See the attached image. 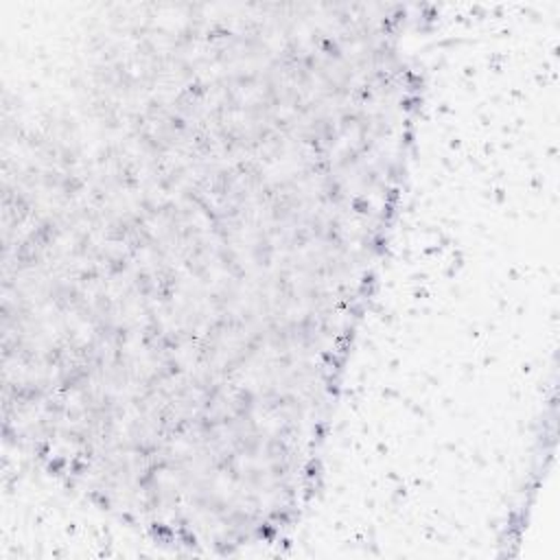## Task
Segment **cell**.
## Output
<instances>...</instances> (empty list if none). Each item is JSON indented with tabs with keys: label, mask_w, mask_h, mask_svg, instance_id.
Masks as SVG:
<instances>
[{
	"label": "cell",
	"mask_w": 560,
	"mask_h": 560,
	"mask_svg": "<svg viewBox=\"0 0 560 560\" xmlns=\"http://www.w3.org/2000/svg\"><path fill=\"white\" fill-rule=\"evenodd\" d=\"M346 39V37H343ZM343 44V42H341ZM346 48H350V42L346 39V44H343V52H346ZM343 57V55H341ZM339 57V59H341ZM346 59H350L352 61V68H354V77L348 81V83H343V85H350L348 90H343V92H339V94H335L332 98H328V101H324L322 105H317L315 109H311V112H306L304 116H300L298 120H293V122H289L287 127H282L280 131H276L273 136H269L267 140H262L260 144H256L254 149H249L247 153H258V149H265L267 144H271L273 140H278V138H282L284 133H289V131H293L295 127H300V125H304V122H308V120H313L315 116H319V114H324V112H328L330 107H335V105H339V103H343V101H348V98H352L354 94H359V92H363V90H368V83L370 81H374L376 77H378V70H372V68H381V66H376L378 61H381V57L378 55H374V52H368L365 48H359V50H354L350 57H346ZM343 59V61H346ZM341 85V88H343ZM339 90V88H337ZM335 90V92H337Z\"/></svg>",
	"instance_id": "cell-1"
}]
</instances>
